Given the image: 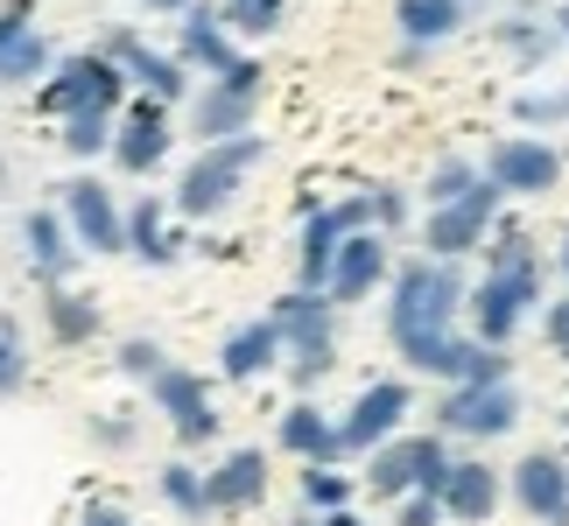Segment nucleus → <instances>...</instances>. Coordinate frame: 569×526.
Here are the masks:
<instances>
[{
    "mask_svg": "<svg viewBox=\"0 0 569 526\" xmlns=\"http://www.w3.org/2000/svg\"><path fill=\"white\" fill-rule=\"evenodd\" d=\"M556 267H562V281H569V232H562V246H556Z\"/></svg>",
    "mask_w": 569,
    "mask_h": 526,
    "instance_id": "nucleus-47",
    "label": "nucleus"
},
{
    "mask_svg": "<svg viewBox=\"0 0 569 526\" xmlns=\"http://www.w3.org/2000/svg\"><path fill=\"white\" fill-rule=\"evenodd\" d=\"M268 498V456L260 449H232L218 471H204V506L211 513H247Z\"/></svg>",
    "mask_w": 569,
    "mask_h": 526,
    "instance_id": "nucleus-18",
    "label": "nucleus"
},
{
    "mask_svg": "<svg viewBox=\"0 0 569 526\" xmlns=\"http://www.w3.org/2000/svg\"><path fill=\"white\" fill-rule=\"evenodd\" d=\"M274 365H281V337H274L268 316L239 323V331L218 344V372H226V380H260V372H274Z\"/></svg>",
    "mask_w": 569,
    "mask_h": 526,
    "instance_id": "nucleus-23",
    "label": "nucleus"
},
{
    "mask_svg": "<svg viewBox=\"0 0 569 526\" xmlns=\"http://www.w3.org/2000/svg\"><path fill=\"white\" fill-rule=\"evenodd\" d=\"M120 99H127V71L113 57H99V50H78V57L50 63V84H42V113H57V120L120 113Z\"/></svg>",
    "mask_w": 569,
    "mask_h": 526,
    "instance_id": "nucleus-4",
    "label": "nucleus"
},
{
    "mask_svg": "<svg viewBox=\"0 0 569 526\" xmlns=\"http://www.w3.org/2000/svg\"><path fill=\"white\" fill-rule=\"evenodd\" d=\"M42 316H50V337H57V344H92V337H99V302L78 295V289H50Z\"/></svg>",
    "mask_w": 569,
    "mask_h": 526,
    "instance_id": "nucleus-28",
    "label": "nucleus"
},
{
    "mask_svg": "<svg viewBox=\"0 0 569 526\" xmlns=\"http://www.w3.org/2000/svg\"><path fill=\"white\" fill-rule=\"evenodd\" d=\"M57 141L71 148L78 162H92V155H106V148H113V113H71Z\"/></svg>",
    "mask_w": 569,
    "mask_h": 526,
    "instance_id": "nucleus-32",
    "label": "nucleus"
},
{
    "mask_svg": "<svg viewBox=\"0 0 569 526\" xmlns=\"http://www.w3.org/2000/svg\"><path fill=\"white\" fill-rule=\"evenodd\" d=\"M331 302L323 295H310V289H296V295H281L274 310H268V323H274V337H281V351H296V344H331Z\"/></svg>",
    "mask_w": 569,
    "mask_h": 526,
    "instance_id": "nucleus-25",
    "label": "nucleus"
},
{
    "mask_svg": "<svg viewBox=\"0 0 569 526\" xmlns=\"http://www.w3.org/2000/svg\"><path fill=\"white\" fill-rule=\"evenodd\" d=\"M457 8H465V21H471V14H478V8H486V0H457Z\"/></svg>",
    "mask_w": 569,
    "mask_h": 526,
    "instance_id": "nucleus-49",
    "label": "nucleus"
},
{
    "mask_svg": "<svg viewBox=\"0 0 569 526\" xmlns=\"http://www.w3.org/2000/svg\"><path fill=\"white\" fill-rule=\"evenodd\" d=\"M274 443L289 449V456H302V464H331V456H345V449H338V422H331L323 407H310V401L281 407V422H274Z\"/></svg>",
    "mask_w": 569,
    "mask_h": 526,
    "instance_id": "nucleus-22",
    "label": "nucleus"
},
{
    "mask_svg": "<svg viewBox=\"0 0 569 526\" xmlns=\"http://www.w3.org/2000/svg\"><path fill=\"white\" fill-rule=\"evenodd\" d=\"M21 380H29V344H21L14 323H0V401L21 393Z\"/></svg>",
    "mask_w": 569,
    "mask_h": 526,
    "instance_id": "nucleus-38",
    "label": "nucleus"
},
{
    "mask_svg": "<svg viewBox=\"0 0 569 526\" xmlns=\"http://www.w3.org/2000/svg\"><path fill=\"white\" fill-rule=\"evenodd\" d=\"M535 302H541V260H528V267H486V281H471V289H465L471 344L507 351V337L528 323Z\"/></svg>",
    "mask_w": 569,
    "mask_h": 526,
    "instance_id": "nucleus-3",
    "label": "nucleus"
},
{
    "mask_svg": "<svg viewBox=\"0 0 569 526\" xmlns=\"http://www.w3.org/2000/svg\"><path fill=\"white\" fill-rule=\"evenodd\" d=\"M443 471H450L443 435H401V443H380V449H373L366 492H373V498H408V492H429V498H436Z\"/></svg>",
    "mask_w": 569,
    "mask_h": 526,
    "instance_id": "nucleus-7",
    "label": "nucleus"
},
{
    "mask_svg": "<svg viewBox=\"0 0 569 526\" xmlns=\"http://www.w3.org/2000/svg\"><path fill=\"white\" fill-rule=\"evenodd\" d=\"M436 422H443V435L492 443V435H513V422H520V393H513V380H499V386H450L443 407H436Z\"/></svg>",
    "mask_w": 569,
    "mask_h": 526,
    "instance_id": "nucleus-9",
    "label": "nucleus"
},
{
    "mask_svg": "<svg viewBox=\"0 0 569 526\" xmlns=\"http://www.w3.org/2000/svg\"><path fill=\"white\" fill-rule=\"evenodd\" d=\"M513 120H520V127H541V134H549V127H569V84L520 92V99H513Z\"/></svg>",
    "mask_w": 569,
    "mask_h": 526,
    "instance_id": "nucleus-31",
    "label": "nucleus"
},
{
    "mask_svg": "<svg viewBox=\"0 0 569 526\" xmlns=\"http://www.w3.org/2000/svg\"><path fill=\"white\" fill-rule=\"evenodd\" d=\"M78 526H134V519H127L120 506H84V519Z\"/></svg>",
    "mask_w": 569,
    "mask_h": 526,
    "instance_id": "nucleus-44",
    "label": "nucleus"
},
{
    "mask_svg": "<svg viewBox=\"0 0 569 526\" xmlns=\"http://www.w3.org/2000/svg\"><path fill=\"white\" fill-rule=\"evenodd\" d=\"M478 175H486L499 196H549L562 183V155L541 134H507V141L486 148V169Z\"/></svg>",
    "mask_w": 569,
    "mask_h": 526,
    "instance_id": "nucleus-8",
    "label": "nucleus"
},
{
    "mask_svg": "<svg viewBox=\"0 0 569 526\" xmlns=\"http://www.w3.org/2000/svg\"><path fill=\"white\" fill-rule=\"evenodd\" d=\"M541 337H549V351H556V358H569V295L541 310Z\"/></svg>",
    "mask_w": 569,
    "mask_h": 526,
    "instance_id": "nucleus-41",
    "label": "nucleus"
},
{
    "mask_svg": "<svg viewBox=\"0 0 569 526\" xmlns=\"http://www.w3.org/2000/svg\"><path fill=\"white\" fill-rule=\"evenodd\" d=\"M513 498H520V513H528V519L569 526V464L549 456V449L520 456V464H513Z\"/></svg>",
    "mask_w": 569,
    "mask_h": 526,
    "instance_id": "nucleus-16",
    "label": "nucleus"
},
{
    "mask_svg": "<svg viewBox=\"0 0 569 526\" xmlns=\"http://www.w3.org/2000/svg\"><path fill=\"white\" fill-rule=\"evenodd\" d=\"M499 380H513V358L492 344H471L465 365H457V386H499Z\"/></svg>",
    "mask_w": 569,
    "mask_h": 526,
    "instance_id": "nucleus-36",
    "label": "nucleus"
},
{
    "mask_svg": "<svg viewBox=\"0 0 569 526\" xmlns=\"http://www.w3.org/2000/svg\"><path fill=\"white\" fill-rule=\"evenodd\" d=\"M92 435L106 449H120V443H134V422H92Z\"/></svg>",
    "mask_w": 569,
    "mask_h": 526,
    "instance_id": "nucleus-43",
    "label": "nucleus"
},
{
    "mask_svg": "<svg viewBox=\"0 0 569 526\" xmlns=\"http://www.w3.org/2000/svg\"><path fill=\"white\" fill-rule=\"evenodd\" d=\"M556 36L569 42V0H562V8H556Z\"/></svg>",
    "mask_w": 569,
    "mask_h": 526,
    "instance_id": "nucleus-48",
    "label": "nucleus"
},
{
    "mask_svg": "<svg viewBox=\"0 0 569 526\" xmlns=\"http://www.w3.org/2000/svg\"><path fill=\"white\" fill-rule=\"evenodd\" d=\"M21 246H29V267H36L42 289H63V281H71V267H78V239L63 232L57 211H29V218H21Z\"/></svg>",
    "mask_w": 569,
    "mask_h": 526,
    "instance_id": "nucleus-19",
    "label": "nucleus"
},
{
    "mask_svg": "<svg viewBox=\"0 0 569 526\" xmlns=\"http://www.w3.org/2000/svg\"><path fill=\"white\" fill-rule=\"evenodd\" d=\"M338 239H345V225H338V211H331V204H317L310 218H302V246H296V281H302V289H310V295H323V281H331Z\"/></svg>",
    "mask_w": 569,
    "mask_h": 526,
    "instance_id": "nucleus-24",
    "label": "nucleus"
},
{
    "mask_svg": "<svg viewBox=\"0 0 569 526\" xmlns=\"http://www.w3.org/2000/svg\"><path fill=\"white\" fill-rule=\"evenodd\" d=\"M253 113H260V63H253V57H239L232 71L204 78V92L190 99V127H197V141L253 134Z\"/></svg>",
    "mask_w": 569,
    "mask_h": 526,
    "instance_id": "nucleus-5",
    "label": "nucleus"
},
{
    "mask_svg": "<svg viewBox=\"0 0 569 526\" xmlns=\"http://www.w3.org/2000/svg\"><path fill=\"white\" fill-rule=\"evenodd\" d=\"M169 105H156V99H134L127 105V120L113 127V148H106V155H113L127 175H156L162 162H169Z\"/></svg>",
    "mask_w": 569,
    "mask_h": 526,
    "instance_id": "nucleus-14",
    "label": "nucleus"
},
{
    "mask_svg": "<svg viewBox=\"0 0 569 526\" xmlns=\"http://www.w3.org/2000/svg\"><path fill=\"white\" fill-rule=\"evenodd\" d=\"M63 232L78 239V253H127V239H120V204H113V190L99 183V175H71L63 183Z\"/></svg>",
    "mask_w": 569,
    "mask_h": 526,
    "instance_id": "nucleus-10",
    "label": "nucleus"
},
{
    "mask_svg": "<svg viewBox=\"0 0 569 526\" xmlns=\"http://www.w3.org/2000/svg\"><path fill=\"white\" fill-rule=\"evenodd\" d=\"M148 401H156V414H169V428H177V443H211V435H218V407H211V386L197 380L190 365H162L156 380H148Z\"/></svg>",
    "mask_w": 569,
    "mask_h": 526,
    "instance_id": "nucleus-11",
    "label": "nucleus"
},
{
    "mask_svg": "<svg viewBox=\"0 0 569 526\" xmlns=\"http://www.w3.org/2000/svg\"><path fill=\"white\" fill-rule=\"evenodd\" d=\"M156 485H162V506H169V513H183V519H204V513H211V506H204V471L183 464V456H177V464H162Z\"/></svg>",
    "mask_w": 569,
    "mask_h": 526,
    "instance_id": "nucleus-30",
    "label": "nucleus"
},
{
    "mask_svg": "<svg viewBox=\"0 0 569 526\" xmlns=\"http://www.w3.org/2000/svg\"><path fill=\"white\" fill-rule=\"evenodd\" d=\"M393 21H401L408 50H443V42L465 29V8H457V0H393Z\"/></svg>",
    "mask_w": 569,
    "mask_h": 526,
    "instance_id": "nucleus-26",
    "label": "nucleus"
},
{
    "mask_svg": "<svg viewBox=\"0 0 569 526\" xmlns=\"http://www.w3.org/2000/svg\"><path fill=\"white\" fill-rule=\"evenodd\" d=\"M113 365L127 372V380H156V372L169 365V351H162L156 337H127V344L113 351Z\"/></svg>",
    "mask_w": 569,
    "mask_h": 526,
    "instance_id": "nucleus-37",
    "label": "nucleus"
},
{
    "mask_svg": "<svg viewBox=\"0 0 569 526\" xmlns=\"http://www.w3.org/2000/svg\"><path fill=\"white\" fill-rule=\"evenodd\" d=\"M366 211H373V232H393V225L408 218V190H393V183L366 190Z\"/></svg>",
    "mask_w": 569,
    "mask_h": 526,
    "instance_id": "nucleus-40",
    "label": "nucleus"
},
{
    "mask_svg": "<svg viewBox=\"0 0 569 526\" xmlns=\"http://www.w3.org/2000/svg\"><path fill=\"white\" fill-rule=\"evenodd\" d=\"M162 211H169L162 196H141L134 211H120V239H127V253L148 260V267H169V260H177V239H169Z\"/></svg>",
    "mask_w": 569,
    "mask_h": 526,
    "instance_id": "nucleus-27",
    "label": "nucleus"
},
{
    "mask_svg": "<svg viewBox=\"0 0 569 526\" xmlns=\"http://www.w3.org/2000/svg\"><path fill=\"white\" fill-rule=\"evenodd\" d=\"M331 365H338V337H331V344H296V351H289V380H296V386H317Z\"/></svg>",
    "mask_w": 569,
    "mask_h": 526,
    "instance_id": "nucleus-39",
    "label": "nucleus"
},
{
    "mask_svg": "<svg viewBox=\"0 0 569 526\" xmlns=\"http://www.w3.org/2000/svg\"><path fill=\"white\" fill-rule=\"evenodd\" d=\"M218 29H226V36H274L281 29V14H289V0H218Z\"/></svg>",
    "mask_w": 569,
    "mask_h": 526,
    "instance_id": "nucleus-29",
    "label": "nucleus"
},
{
    "mask_svg": "<svg viewBox=\"0 0 569 526\" xmlns=\"http://www.w3.org/2000/svg\"><path fill=\"white\" fill-rule=\"evenodd\" d=\"M499 42H507V50L528 63V71H541V63L556 57L562 36H556V29H535V21H499Z\"/></svg>",
    "mask_w": 569,
    "mask_h": 526,
    "instance_id": "nucleus-33",
    "label": "nucleus"
},
{
    "mask_svg": "<svg viewBox=\"0 0 569 526\" xmlns=\"http://www.w3.org/2000/svg\"><path fill=\"white\" fill-rule=\"evenodd\" d=\"M387 281V239L380 232H345L338 239V260H331V281H323V302L345 310V302H366Z\"/></svg>",
    "mask_w": 569,
    "mask_h": 526,
    "instance_id": "nucleus-15",
    "label": "nucleus"
},
{
    "mask_svg": "<svg viewBox=\"0 0 569 526\" xmlns=\"http://www.w3.org/2000/svg\"><path fill=\"white\" fill-rule=\"evenodd\" d=\"M296 526H366V519L345 506V513H310V519H296Z\"/></svg>",
    "mask_w": 569,
    "mask_h": 526,
    "instance_id": "nucleus-45",
    "label": "nucleus"
},
{
    "mask_svg": "<svg viewBox=\"0 0 569 526\" xmlns=\"http://www.w3.org/2000/svg\"><path fill=\"white\" fill-rule=\"evenodd\" d=\"M302 498H310V513H345L352 506V477H338L331 464H310L302 471Z\"/></svg>",
    "mask_w": 569,
    "mask_h": 526,
    "instance_id": "nucleus-34",
    "label": "nucleus"
},
{
    "mask_svg": "<svg viewBox=\"0 0 569 526\" xmlns=\"http://www.w3.org/2000/svg\"><path fill=\"white\" fill-rule=\"evenodd\" d=\"M29 8L36 0H14L8 14H0V84H29L50 71V42L29 29Z\"/></svg>",
    "mask_w": 569,
    "mask_h": 526,
    "instance_id": "nucleus-21",
    "label": "nucleus"
},
{
    "mask_svg": "<svg viewBox=\"0 0 569 526\" xmlns=\"http://www.w3.org/2000/svg\"><path fill=\"white\" fill-rule=\"evenodd\" d=\"M465 289L471 281L457 274V260H401L393 267V302H387V337L393 351L429 372V380H450L457 386V365H465L471 337H457V310H465Z\"/></svg>",
    "mask_w": 569,
    "mask_h": 526,
    "instance_id": "nucleus-1",
    "label": "nucleus"
},
{
    "mask_svg": "<svg viewBox=\"0 0 569 526\" xmlns=\"http://www.w3.org/2000/svg\"><path fill=\"white\" fill-rule=\"evenodd\" d=\"M141 8H156V14H183L190 0H141Z\"/></svg>",
    "mask_w": 569,
    "mask_h": 526,
    "instance_id": "nucleus-46",
    "label": "nucleus"
},
{
    "mask_svg": "<svg viewBox=\"0 0 569 526\" xmlns=\"http://www.w3.org/2000/svg\"><path fill=\"white\" fill-rule=\"evenodd\" d=\"M393 526H443V506H436L429 492H408V498H401V519H393Z\"/></svg>",
    "mask_w": 569,
    "mask_h": 526,
    "instance_id": "nucleus-42",
    "label": "nucleus"
},
{
    "mask_svg": "<svg viewBox=\"0 0 569 526\" xmlns=\"http://www.w3.org/2000/svg\"><path fill=\"white\" fill-rule=\"evenodd\" d=\"M268 162V141L260 134H232V141H204L197 148V162L183 169V183L177 196H169V211H183V218H218L239 196V183H247V169Z\"/></svg>",
    "mask_w": 569,
    "mask_h": 526,
    "instance_id": "nucleus-2",
    "label": "nucleus"
},
{
    "mask_svg": "<svg viewBox=\"0 0 569 526\" xmlns=\"http://www.w3.org/2000/svg\"><path fill=\"white\" fill-rule=\"evenodd\" d=\"M471 183H478V169H471L465 155H450V162H436V169H429L422 196H429V211H436V204H457V196H465Z\"/></svg>",
    "mask_w": 569,
    "mask_h": 526,
    "instance_id": "nucleus-35",
    "label": "nucleus"
},
{
    "mask_svg": "<svg viewBox=\"0 0 569 526\" xmlns=\"http://www.w3.org/2000/svg\"><path fill=\"white\" fill-rule=\"evenodd\" d=\"M177 63L183 71H204V78H218V71H232L239 63V50H232V36L218 29V14L211 8H183V29H177Z\"/></svg>",
    "mask_w": 569,
    "mask_h": 526,
    "instance_id": "nucleus-20",
    "label": "nucleus"
},
{
    "mask_svg": "<svg viewBox=\"0 0 569 526\" xmlns=\"http://www.w3.org/2000/svg\"><path fill=\"white\" fill-rule=\"evenodd\" d=\"M492 225H499V190L478 175L457 204H436L422 218V246H429V260H465V253H478L492 239Z\"/></svg>",
    "mask_w": 569,
    "mask_h": 526,
    "instance_id": "nucleus-6",
    "label": "nucleus"
},
{
    "mask_svg": "<svg viewBox=\"0 0 569 526\" xmlns=\"http://www.w3.org/2000/svg\"><path fill=\"white\" fill-rule=\"evenodd\" d=\"M436 506H443V519H457V526H486L499 513V471L457 464V456H450L443 485H436Z\"/></svg>",
    "mask_w": 569,
    "mask_h": 526,
    "instance_id": "nucleus-17",
    "label": "nucleus"
},
{
    "mask_svg": "<svg viewBox=\"0 0 569 526\" xmlns=\"http://www.w3.org/2000/svg\"><path fill=\"white\" fill-rule=\"evenodd\" d=\"M99 57H113L120 71H127V84H141V99H156V105H177V99H190V71L177 57H162V50H148V42L134 36V29H113L99 42Z\"/></svg>",
    "mask_w": 569,
    "mask_h": 526,
    "instance_id": "nucleus-12",
    "label": "nucleus"
},
{
    "mask_svg": "<svg viewBox=\"0 0 569 526\" xmlns=\"http://www.w3.org/2000/svg\"><path fill=\"white\" fill-rule=\"evenodd\" d=\"M408 407H415L408 380H373L352 401V414L338 422V449H366V456H373L380 443H393V428L408 422Z\"/></svg>",
    "mask_w": 569,
    "mask_h": 526,
    "instance_id": "nucleus-13",
    "label": "nucleus"
}]
</instances>
